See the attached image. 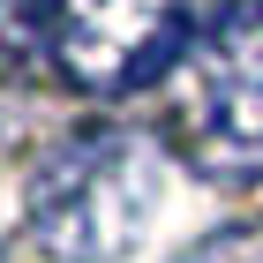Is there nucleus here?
<instances>
[{"label":"nucleus","mask_w":263,"mask_h":263,"mask_svg":"<svg viewBox=\"0 0 263 263\" xmlns=\"http://www.w3.org/2000/svg\"><path fill=\"white\" fill-rule=\"evenodd\" d=\"M158 143L128 128H76L30 173V233L61 263H113L158 218Z\"/></svg>","instance_id":"f257e3e1"},{"label":"nucleus","mask_w":263,"mask_h":263,"mask_svg":"<svg viewBox=\"0 0 263 263\" xmlns=\"http://www.w3.org/2000/svg\"><path fill=\"white\" fill-rule=\"evenodd\" d=\"M188 263H263V226H226L188 248Z\"/></svg>","instance_id":"20e7f679"},{"label":"nucleus","mask_w":263,"mask_h":263,"mask_svg":"<svg viewBox=\"0 0 263 263\" xmlns=\"http://www.w3.org/2000/svg\"><path fill=\"white\" fill-rule=\"evenodd\" d=\"M188 45V0H53V68L90 98L151 90Z\"/></svg>","instance_id":"7ed1b4c3"},{"label":"nucleus","mask_w":263,"mask_h":263,"mask_svg":"<svg viewBox=\"0 0 263 263\" xmlns=\"http://www.w3.org/2000/svg\"><path fill=\"white\" fill-rule=\"evenodd\" d=\"M181 136L196 173L263 181V0H233L211 23L181 105Z\"/></svg>","instance_id":"f03ea898"}]
</instances>
